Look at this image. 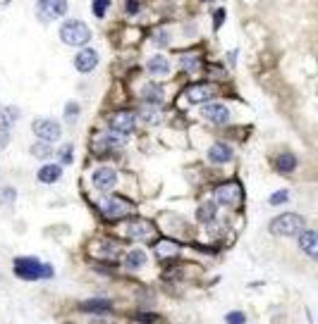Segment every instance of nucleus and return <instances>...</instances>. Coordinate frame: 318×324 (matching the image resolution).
Instances as JSON below:
<instances>
[{
  "instance_id": "21",
  "label": "nucleus",
  "mask_w": 318,
  "mask_h": 324,
  "mask_svg": "<svg viewBox=\"0 0 318 324\" xmlns=\"http://www.w3.org/2000/svg\"><path fill=\"white\" fill-rule=\"evenodd\" d=\"M125 267H127V269H141V267H146V253H144V250H132V253H127Z\"/></svg>"
},
{
  "instance_id": "7",
  "label": "nucleus",
  "mask_w": 318,
  "mask_h": 324,
  "mask_svg": "<svg viewBox=\"0 0 318 324\" xmlns=\"http://www.w3.org/2000/svg\"><path fill=\"white\" fill-rule=\"evenodd\" d=\"M239 198H242V189L237 181H230V184H223L215 189V200L220 205H237Z\"/></svg>"
},
{
  "instance_id": "37",
  "label": "nucleus",
  "mask_w": 318,
  "mask_h": 324,
  "mask_svg": "<svg viewBox=\"0 0 318 324\" xmlns=\"http://www.w3.org/2000/svg\"><path fill=\"white\" fill-rule=\"evenodd\" d=\"M223 22H225V10H218L215 12V19H213V29H220Z\"/></svg>"
},
{
  "instance_id": "30",
  "label": "nucleus",
  "mask_w": 318,
  "mask_h": 324,
  "mask_svg": "<svg viewBox=\"0 0 318 324\" xmlns=\"http://www.w3.org/2000/svg\"><path fill=\"white\" fill-rule=\"evenodd\" d=\"M108 7H110V0H93V15L96 17H106Z\"/></svg>"
},
{
  "instance_id": "26",
  "label": "nucleus",
  "mask_w": 318,
  "mask_h": 324,
  "mask_svg": "<svg viewBox=\"0 0 318 324\" xmlns=\"http://www.w3.org/2000/svg\"><path fill=\"white\" fill-rule=\"evenodd\" d=\"M50 143H45V141H39V143H34L31 146V155L34 157H39V160H48L50 157Z\"/></svg>"
},
{
  "instance_id": "10",
  "label": "nucleus",
  "mask_w": 318,
  "mask_h": 324,
  "mask_svg": "<svg viewBox=\"0 0 318 324\" xmlns=\"http://www.w3.org/2000/svg\"><path fill=\"white\" fill-rule=\"evenodd\" d=\"M153 234H156V229H153V224L146 222V219H136V222H129V224H127V236L129 238L148 241V238H153Z\"/></svg>"
},
{
  "instance_id": "11",
  "label": "nucleus",
  "mask_w": 318,
  "mask_h": 324,
  "mask_svg": "<svg viewBox=\"0 0 318 324\" xmlns=\"http://www.w3.org/2000/svg\"><path fill=\"white\" fill-rule=\"evenodd\" d=\"M134 124H136V117L132 112H115L113 119H110V129L117 131V133H122V136L132 133V131H134Z\"/></svg>"
},
{
  "instance_id": "22",
  "label": "nucleus",
  "mask_w": 318,
  "mask_h": 324,
  "mask_svg": "<svg viewBox=\"0 0 318 324\" xmlns=\"http://www.w3.org/2000/svg\"><path fill=\"white\" fill-rule=\"evenodd\" d=\"M20 119V110L12 108V105H7V108H0V127H5V129H10L15 122Z\"/></svg>"
},
{
  "instance_id": "4",
  "label": "nucleus",
  "mask_w": 318,
  "mask_h": 324,
  "mask_svg": "<svg viewBox=\"0 0 318 324\" xmlns=\"http://www.w3.org/2000/svg\"><path fill=\"white\" fill-rule=\"evenodd\" d=\"M34 133L45 143H55L60 138L63 129H60V124L55 119H36L34 122Z\"/></svg>"
},
{
  "instance_id": "32",
  "label": "nucleus",
  "mask_w": 318,
  "mask_h": 324,
  "mask_svg": "<svg viewBox=\"0 0 318 324\" xmlns=\"http://www.w3.org/2000/svg\"><path fill=\"white\" fill-rule=\"evenodd\" d=\"M225 320H227V324H244V322H247L244 312H230Z\"/></svg>"
},
{
  "instance_id": "29",
  "label": "nucleus",
  "mask_w": 318,
  "mask_h": 324,
  "mask_svg": "<svg viewBox=\"0 0 318 324\" xmlns=\"http://www.w3.org/2000/svg\"><path fill=\"white\" fill-rule=\"evenodd\" d=\"M15 198H17L15 189H10V186L0 189V203H2V205H12V203H15Z\"/></svg>"
},
{
  "instance_id": "8",
  "label": "nucleus",
  "mask_w": 318,
  "mask_h": 324,
  "mask_svg": "<svg viewBox=\"0 0 318 324\" xmlns=\"http://www.w3.org/2000/svg\"><path fill=\"white\" fill-rule=\"evenodd\" d=\"M115 184H117V172L113 167H98L93 172V186L98 191H113Z\"/></svg>"
},
{
  "instance_id": "27",
  "label": "nucleus",
  "mask_w": 318,
  "mask_h": 324,
  "mask_svg": "<svg viewBox=\"0 0 318 324\" xmlns=\"http://www.w3.org/2000/svg\"><path fill=\"white\" fill-rule=\"evenodd\" d=\"M196 215H199L201 222H211V219L215 217V203H204V205L199 208V212H196Z\"/></svg>"
},
{
  "instance_id": "24",
  "label": "nucleus",
  "mask_w": 318,
  "mask_h": 324,
  "mask_svg": "<svg viewBox=\"0 0 318 324\" xmlns=\"http://www.w3.org/2000/svg\"><path fill=\"white\" fill-rule=\"evenodd\" d=\"M101 146H103V148H122V146H125V136L117 133V131L103 133V136H101Z\"/></svg>"
},
{
  "instance_id": "33",
  "label": "nucleus",
  "mask_w": 318,
  "mask_h": 324,
  "mask_svg": "<svg viewBox=\"0 0 318 324\" xmlns=\"http://www.w3.org/2000/svg\"><path fill=\"white\" fill-rule=\"evenodd\" d=\"M287 191H280V193H273L271 195V205H282V203H287Z\"/></svg>"
},
{
  "instance_id": "3",
  "label": "nucleus",
  "mask_w": 318,
  "mask_h": 324,
  "mask_svg": "<svg viewBox=\"0 0 318 324\" xmlns=\"http://www.w3.org/2000/svg\"><path fill=\"white\" fill-rule=\"evenodd\" d=\"M60 38L67 45H86L91 38V29L84 22H65L60 26Z\"/></svg>"
},
{
  "instance_id": "2",
  "label": "nucleus",
  "mask_w": 318,
  "mask_h": 324,
  "mask_svg": "<svg viewBox=\"0 0 318 324\" xmlns=\"http://www.w3.org/2000/svg\"><path fill=\"white\" fill-rule=\"evenodd\" d=\"M301 229H304V217L295 212H285L271 222V231L275 236H297Z\"/></svg>"
},
{
  "instance_id": "5",
  "label": "nucleus",
  "mask_w": 318,
  "mask_h": 324,
  "mask_svg": "<svg viewBox=\"0 0 318 324\" xmlns=\"http://www.w3.org/2000/svg\"><path fill=\"white\" fill-rule=\"evenodd\" d=\"M101 212L108 219H120V217H127L132 212V205L122 198H108V200L101 203Z\"/></svg>"
},
{
  "instance_id": "19",
  "label": "nucleus",
  "mask_w": 318,
  "mask_h": 324,
  "mask_svg": "<svg viewBox=\"0 0 318 324\" xmlns=\"http://www.w3.org/2000/svg\"><path fill=\"white\" fill-rule=\"evenodd\" d=\"M141 95H144L146 103H153V105H160L165 100V93H163V88L158 84H146L144 91H141Z\"/></svg>"
},
{
  "instance_id": "15",
  "label": "nucleus",
  "mask_w": 318,
  "mask_h": 324,
  "mask_svg": "<svg viewBox=\"0 0 318 324\" xmlns=\"http://www.w3.org/2000/svg\"><path fill=\"white\" fill-rule=\"evenodd\" d=\"M146 69H148L153 76H168V74H170V62H168V57L156 55V57H151V60L146 62Z\"/></svg>"
},
{
  "instance_id": "1",
  "label": "nucleus",
  "mask_w": 318,
  "mask_h": 324,
  "mask_svg": "<svg viewBox=\"0 0 318 324\" xmlns=\"http://www.w3.org/2000/svg\"><path fill=\"white\" fill-rule=\"evenodd\" d=\"M15 272H17V277H22V279H26V281L53 277V267L39 262L36 258H17L15 260Z\"/></svg>"
},
{
  "instance_id": "23",
  "label": "nucleus",
  "mask_w": 318,
  "mask_h": 324,
  "mask_svg": "<svg viewBox=\"0 0 318 324\" xmlns=\"http://www.w3.org/2000/svg\"><path fill=\"white\" fill-rule=\"evenodd\" d=\"M156 253H158V258H172V255L180 253V246L175 241L165 238V241H160L158 246H156Z\"/></svg>"
},
{
  "instance_id": "14",
  "label": "nucleus",
  "mask_w": 318,
  "mask_h": 324,
  "mask_svg": "<svg viewBox=\"0 0 318 324\" xmlns=\"http://www.w3.org/2000/svg\"><path fill=\"white\" fill-rule=\"evenodd\" d=\"M208 160L215 162V165H223V162H230L232 160V148L227 143H213L208 148Z\"/></svg>"
},
{
  "instance_id": "16",
  "label": "nucleus",
  "mask_w": 318,
  "mask_h": 324,
  "mask_svg": "<svg viewBox=\"0 0 318 324\" xmlns=\"http://www.w3.org/2000/svg\"><path fill=\"white\" fill-rule=\"evenodd\" d=\"M141 122H144V124H148V127L160 124V122H163V112L158 110V105H153V103H146V105L141 108Z\"/></svg>"
},
{
  "instance_id": "31",
  "label": "nucleus",
  "mask_w": 318,
  "mask_h": 324,
  "mask_svg": "<svg viewBox=\"0 0 318 324\" xmlns=\"http://www.w3.org/2000/svg\"><path fill=\"white\" fill-rule=\"evenodd\" d=\"M77 114H79V105H77V103H67V105H65V117H67V122H74Z\"/></svg>"
},
{
  "instance_id": "39",
  "label": "nucleus",
  "mask_w": 318,
  "mask_h": 324,
  "mask_svg": "<svg viewBox=\"0 0 318 324\" xmlns=\"http://www.w3.org/2000/svg\"><path fill=\"white\" fill-rule=\"evenodd\" d=\"M7 2H10V0H0V5H7Z\"/></svg>"
},
{
  "instance_id": "34",
  "label": "nucleus",
  "mask_w": 318,
  "mask_h": 324,
  "mask_svg": "<svg viewBox=\"0 0 318 324\" xmlns=\"http://www.w3.org/2000/svg\"><path fill=\"white\" fill-rule=\"evenodd\" d=\"M72 146H63L60 148V160H63V165H67V162H72Z\"/></svg>"
},
{
  "instance_id": "36",
  "label": "nucleus",
  "mask_w": 318,
  "mask_h": 324,
  "mask_svg": "<svg viewBox=\"0 0 318 324\" xmlns=\"http://www.w3.org/2000/svg\"><path fill=\"white\" fill-rule=\"evenodd\" d=\"M125 10H127L129 15H136V12H139V0H127V2H125Z\"/></svg>"
},
{
  "instance_id": "28",
  "label": "nucleus",
  "mask_w": 318,
  "mask_h": 324,
  "mask_svg": "<svg viewBox=\"0 0 318 324\" xmlns=\"http://www.w3.org/2000/svg\"><path fill=\"white\" fill-rule=\"evenodd\" d=\"M201 67V60L196 57V55H187V57H182V69H187V72H196Z\"/></svg>"
},
{
  "instance_id": "38",
  "label": "nucleus",
  "mask_w": 318,
  "mask_h": 324,
  "mask_svg": "<svg viewBox=\"0 0 318 324\" xmlns=\"http://www.w3.org/2000/svg\"><path fill=\"white\" fill-rule=\"evenodd\" d=\"M156 43H158V45L168 43V34H165V31H158V34H156Z\"/></svg>"
},
{
  "instance_id": "35",
  "label": "nucleus",
  "mask_w": 318,
  "mask_h": 324,
  "mask_svg": "<svg viewBox=\"0 0 318 324\" xmlns=\"http://www.w3.org/2000/svg\"><path fill=\"white\" fill-rule=\"evenodd\" d=\"M7 143H10V129L0 127V148H5Z\"/></svg>"
},
{
  "instance_id": "6",
  "label": "nucleus",
  "mask_w": 318,
  "mask_h": 324,
  "mask_svg": "<svg viewBox=\"0 0 318 324\" xmlns=\"http://www.w3.org/2000/svg\"><path fill=\"white\" fill-rule=\"evenodd\" d=\"M67 12V0H39V17L48 19H58Z\"/></svg>"
},
{
  "instance_id": "12",
  "label": "nucleus",
  "mask_w": 318,
  "mask_h": 324,
  "mask_svg": "<svg viewBox=\"0 0 318 324\" xmlns=\"http://www.w3.org/2000/svg\"><path fill=\"white\" fill-rule=\"evenodd\" d=\"M96 65H98V53H96V50H91V48L79 50V53H77V57H74V67H77L82 74H89L91 69H96Z\"/></svg>"
},
{
  "instance_id": "20",
  "label": "nucleus",
  "mask_w": 318,
  "mask_h": 324,
  "mask_svg": "<svg viewBox=\"0 0 318 324\" xmlns=\"http://www.w3.org/2000/svg\"><path fill=\"white\" fill-rule=\"evenodd\" d=\"M277 172L280 174H292L295 172V167H297V157L292 155V152H282L280 157H277Z\"/></svg>"
},
{
  "instance_id": "17",
  "label": "nucleus",
  "mask_w": 318,
  "mask_h": 324,
  "mask_svg": "<svg viewBox=\"0 0 318 324\" xmlns=\"http://www.w3.org/2000/svg\"><path fill=\"white\" fill-rule=\"evenodd\" d=\"M63 176V167L60 165H43L39 170V181L41 184H55Z\"/></svg>"
},
{
  "instance_id": "13",
  "label": "nucleus",
  "mask_w": 318,
  "mask_h": 324,
  "mask_svg": "<svg viewBox=\"0 0 318 324\" xmlns=\"http://www.w3.org/2000/svg\"><path fill=\"white\" fill-rule=\"evenodd\" d=\"M297 236H299V248H301L306 255L314 258V255L318 253V234L314 231V229H301Z\"/></svg>"
},
{
  "instance_id": "9",
  "label": "nucleus",
  "mask_w": 318,
  "mask_h": 324,
  "mask_svg": "<svg viewBox=\"0 0 318 324\" xmlns=\"http://www.w3.org/2000/svg\"><path fill=\"white\" fill-rule=\"evenodd\" d=\"M201 117H204L206 122H211V124H225L227 119H230V112L220 103H206L204 108H201Z\"/></svg>"
},
{
  "instance_id": "18",
  "label": "nucleus",
  "mask_w": 318,
  "mask_h": 324,
  "mask_svg": "<svg viewBox=\"0 0 318 324\" xmlns=\"http://www.w3.org/2000/svg\"><path fill=\"white\" fill-rule=\"evenodd\" d=\"M213 95V88L206 86V84H196V86H189V91H187V98L191 100V103H204V100H208Z\"/></svg>"
},
{
  "instance_id": "25",
  "label": "nucleus",
  "mask_w": 318,
  "mask_h": 324,
  "mask_svg": "<svg viewBox=\"0 0 318 324\" xmlns=\"http://www.w3.org/2000/svg\"><path fill=\"white\" fill-rule=\"evenodd\" d=\"M82 310H84V312H108V310H110V301L93 298V301L82 303Z\"/></svg>"
}]
</instances>
